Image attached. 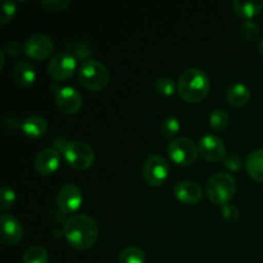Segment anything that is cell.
I'll return each mask as SVG.
<instances>
[{"instance_id":"1","label":"cell","mask_w":263,"mask_h":263,"mask_svg":"<svg viewBox=\"0 0 263 263\" xmlns=\"http://www.w3.org/2000/svg\"><path fill=\"white\" fill-rule=\"evenodd\" d=\"M63 235L69 246L77 251H89L99 236L97 221L89 215H73L64 222Z\"/></svg>"},{"instance_id":"2","label":"cell","mask_w":263,"mask_h":263,"mask_svg":"<svg viewBox=\"0 0 263 263\" xmlns=\"http://www.w3.org/2000/svg\"><path fill=\"white\" fill-rule=\"evenodd\" d=\"M208 92L210 79L204 71L189 68L182 72L177 81V94L182 100L190 104H198L207 98Z\"/></svg>"},{"instance_id":"3","label":"cell","mask_w":263,"mask_h":263,"mask_svg":"<svg viewBox=\"0 0 263 263\" xmlns=\"http://www.w3.org/2000/svg\"><path fill=\"white\" fill-rule=\"evenodd\" d=\"M79 82L90 91H102L109 84V72L107 67L97 59L82 62L79 68Z\"/></svg>"},{"instance_id":"4","label":"cell","mask_w":263,"mask_h":263,"mask_svg":"<svg viewBox=\"0 0 263 263\" xmlns=\"http://www.w3.org/2000/svg\"><path fill=\"white\" fill-rule=\"evenodd\" d=\"M236 180L231 175L225 174V172H218V174L212 175L208 179L207 185H205V193L207 197L213 204L216 205H225L230 203L234 195L236 193Z\"/></svg>"},{"instance_id":"5","label":"cell","mask_w":263,"mask_h":263,"mask_svg":"<svg viewBox=\"0 0 263 263\" xmlns=\"http://www.w3.org/2000/svg\"><path fill=\"white\" fill-rule=\"evenodd\" d=\"M63 157L66 163L77 171H85L94 164V149L85 141L73 140L63 146Z\"/></svg>"},{"instance_id":"6","label":"cell","mask_w":263,"mask_h":263,"mask_svg":"<svg viewBox=\"0 0 263 263\" xmlns=\"http://www.w3.org/2000/svg\"><path fill=\"white\" fill-rule=\"evenodd\" d=\"M167 154L180 167H189L198 158V146L189 138H176L167 146Z\"/></svg>"},{"instance_id":"7","label":"cell","mask_w":263,"mask_h":263,"mask_svg":"<svg viewBox=\"0 0 263 263\" xmlns=\"http://www.w3.org/2000/svg\"><path fill=\"white\" fill-rule=\"evenodd\" d=\"M168 163L162 156L152 154L144 161L143 177L151 186H162L168 179Z\"/></svg>"},{"instance_id":"8","label":"cell","mask_w":263,"mask_h":263,"mask_svg":"<svg viewBox=\"0 0 263 263\" xmlns=\"http://www.w3.org/2000/svg\"><path fill=\"white\" fill-rule=\"evenodd\" d=\"M77 68V59L68 51H61L48 64V73L54 81L63 82L71 79Z\"/></svg>"},{"instance_id":"9","label":"cell","mask_w":263,"mask_h":263,"mask_svg":"<svg viewBox=\"0 0 263 263\" xmlns=\"http://www.w3.org/2000/svg\"><path fill=\"white\" fill-rule=\"evenodd\" d=\"M25 54L33 61H44L49 58L54 50V43L48 35L35 33L26 40Z\"/></svg>"},{"instance_id":"10","label":"cell","mask_w":263,"mask_h":263,"mask_svg":"<svg viewBox=\"0 0 263 263\" xmlns=\"http://www.w3.org/2000/svg\"><path fill=\"white\" fill-rule=\"evenodd\" d=\"M198 152L207 162H218L226 157V145L221 138L213 134L202 136L198 143Z\"/></svg>"},{"instance_id":"11","label":"cell","mask_w":263,"mask_h":263,"mask_svg":"<svg viewBox=\"0 0 263 263\" xmlns=\"http://www.w3.org/2000/svg\"><path fill=\"white\" fill-rule=\"evenodd\" d=\"M55 103L64 115H76L82 108V95L71 86H64L57 91Z\"/></svg>"},{"instance_id":"12","label":"cell","mask_w":263,"mask_h":263,"mask_svg":"<svg viewBox=\"0 0 263 263\" xmlns=\"http://www.w3.org/2000/svg\"><path fill=\"white\" fill-rule=\"evenodd\" d=\"M57 204L64 213H73L81 207L82 192L77 185L66 184L59 189Z\"/></svg>"},{"instance_id":"13","label":"cell","mask_w":263,"mask_h":263,"mask_svg":"<svg viewBox=\"0 0 263 263\" xmlns=\"http://www.w3.org/2000/svg\"><path fill=\"white\" fill-rule=\"evenodd\" d=\"M0 222H2L0 240H2L3 244H5V246H15V244L22 240L23 228L18 218H15L12 215H8V213H3L2 217H0Z\"/></svg>"},{"instance_id":"14","label":"cell","mask_w":263,"mask_h":263,"mask_svg":"<svg viewBox=\"0 0 263 263\" xmlns=\"http://www.w3.org/2000/svg\"><path fill=\"white\" fill-rule=\"evenodd\" d=\"M61 163V153L55 148L41 151L35 159V168L41 176H51L55 174Z\"/></svg>"},{"instance_id":"15","label":"cell","mask_w":263,"mask_h":263,"mask_svg":"<svg viewBox=\"0 0 263 263\" xmlns=\"http://www.w3.org/2000/svg\"><path fill=\"white\" fill-rule=\"evenodd\" d=\"M203 187L195 181H181L175 186L174 195L180 203L184 204H197L203 198Z\"/></svg>"},{"instance_id":"16","label":"cell","mask_w":263,"mask_h":263,"mask_svg":"<svg viewBox=\"0 0 263 263\" xmlns=\"http://www.w3.org/2000/svg\"><path fill=\"white\" fill-rule=\"evenodd\" d=\"M12 77L17 86L27 89L32 86L35 82L36 71L30 62L18 61L12 69Z\"/></svg>"},{"instance_id":"17","label":"cell","mask_w":263,"mask_h":263,"mask_svg":"<svg viewBox=\"0 0 263 263\" xmlns=\"http://www.w3.org/2000/svg\"><path fill=\"white\" fill-rule=\"evenodd\" d=\"M23 134L31 139H40L48 133V122L41 116H28L21 123Z\"/></svg>"},{"instance_id":"18","label":"cell","mask_w":263,"mask_h":263,"mask_svg":"<svg viewBox=\"0 0 263 263\" xmlns=\"http://www.w3.org/2000/svg\"><path fill=\"white\" fill-rule=\"evenodd\" d=\"M226 100L234 108L246 107L251 100V90L241 82H236L229 87L226 92Z\"/></svg>"},{"instance_id":"19","label":"cell","mask_w":263,"mask_h":263,"mask_svg":"<svg viewBox=\"0 0 263 263\" xmlns=\"http://www.w3.org/2000/svg\"><path fill=\"white\" fill-rule=\"evenodd\" d=\"M263 9L262 0H253V2H240L234 0L233 10L236 15L246 21H252L256 15H258Z\"/></svg>"},{"instance_id":"20","label":"cell","mask_w":263,"mask_h":263,"mask_svg":"<svg viewBox=\"0 0 263 263\" xmlns=\"http://www.w3.org/2000/svg\"><path fill=\"white\" fill-rule=\"evenodd\" d=\"M247 172L253 180L263 182V149L252 152L247 158Z\"/></svg>"},{"instance_id":"21","label":"cell","mask_w":263,"mask_h":263,"mask_svg":"<svg viewBox=\"0 0 263 263\" xmlns=\"http://www.w3.org/2000/svg\"><path fill=\"white\" fill-rule=\"evenodd\" d=\"M230 125V116L225 109H216L210 115V126L216 133H222Z\"/></svg>"},{"instance_id":"22","label":"cell","mask_w":263,"mask_h":263,"mask_svg":"<svg viewBox=\"0 0 263 263\" xmlns=\"http://www.w3.org/2000/svg\"><path fill=\"white\" fill-rule=\"evenodd\" d=\"M117 263H145V253L139 247H127L120 253Z\"/></svg>"},{"instance_id":"23","label":"cell","mask_w":263,"mask_h":263,"mask_svg":"<svg viewBox=\"0 0 263 263\" xmlns=\"http://www.w3.org/2000/svg\"><path fill=\"white\" fill-rule=\"evenodd\" d=\"M22 263H49V254L43 247H31L23 254Z\"/></svg>"},{"instance_id":"24","label":"cell","mask_w":263,"mask_h":263,"mask_svg":"<svg viewBox=\"0 0 263 263\" xmlns=\"http://www.w3.org/2000/svg\"><path fill=\"white\" fill-rule=\"evenodd\" d=\"M66 51L71 53L76 59H90L91 55L92 48L85 41H79V43H68L66 44Z\"/></svg>"},{"instance_id":"25","label":"cell","mask_w":263,"mask_h":263,"mask_svg":"<svg viewBox=\"0 0 263 263\" xmlns=\"http://www.w3.org/2000/svg\"><path fill=\"white\" fill-rule=\"evenodd\" d=\"M154 90L161 97H172L177 90V85L170 77H159L154 84Z\"/></svg>"},{"instance_id":"26","label":"cell","mask_w":263,"mask_h":263,"mask_svg":"<svg viewBox=\"0 0 263 263\" xmlns=\"http://www.w3.org/2000/svg\"><path fill=\"white\" fill-rule=\"evenodd\" d=\"M259 33H261V27H259V25L256 21H246V22H243V25L240 26V35L244 40H256L259 36Z\"/></svg>"},{"instance_id":"27","label":"cell","mask_w":263,"mask_h":263,"mask_svg":"<svg viewBox=\"0 0 263 263\" xmlns=\"http://www.w3.org/2000/svg\"><path fill=\"white\" fill-rule=\"evenodd\" d=\"M181 130L180 121L175 117H168L162 123V135L164 139H172Z\"/></svg>"},{"instance_id":"28","label":"cell","mask_w":263,"mask_h":263,"mask_svg":"<svg viewBox=\"0 0 263 263\" xmlns=\"http://www.w3.org/2000/svg\"><path fill=\"white\" fill-rule=\"evenodd\" d=\"M17 12V5L12 0H4L2 3V17H0V25H7L12 22Z\"/></svg>"},{"instance_id":"29","label":"cell","mask_w":263,"mask_h":263,"mask_svg":"<svg viewBox=\"0 0 263 263\" xmlns=\"http://www.w3.org/2000/svg\"><path fill=\"white\" fill-rule=\"evenodd\" d=\"M15 199H17V197H15L14 190L8 186L2 187V192H0V208H2V211L12 208L14 205Z\"/></svg>"},{"instance_id":"30","label":"cell","mask_w":263,"mask_h":263,"mask_svg":"<svg viewBox=\"0 0 263 263\" xmlns=\"http://www.w3.org/2000/svg\"><path fill=\"white\" fill-rule=\"evenodd\" d=\"M41 7L48 12H63L71 5L69 0H41Z\"/></svg>"},{"instance_id":"31","label":"cell","mask_w":263,"mask_h":263,"mask_svg":"<svg viewBox=\"0 0 263 263\" xmlns=\"http://www.w3.org/2000/svg\"><path fill=\"white\" fill-rule=\"evenodd\" d=\"M221 216H222V218L226 222H235L239 218L238 207H236L235 204H231V203L222 205V207H221Z\"/></svg>"},{"instance_id":"32","label":"cell","mask_w":263,"mask_h":263,"mask_svg":"<svg viewBox=\"0 0 263 263\" xmlns=\"http://www.w3.org/2000/svg\"><path fill=\"white\" fill-rule=\"evenodd\" d=\"M223 166H225V168H228L229 171H239V170L243 167V161H241V158L239 157V154H235V153H231V154H228V156L223 158Z\"/></svg>"},{"instance_id":"33","label":"cell","mask_w":263,"mask_h":263,"mask_svg":"<svg viewBox=\"0 0 263 263\" xmlns=\"http://www.w3.org/2000/svg\"><path fill=\"white\" fill-rule=\"evenodd\" d=\"M5 51H7L8 55L10 57H18L20 55L22 51H25V49L22 48V45H21L18 41H10L9 44L7 45V49H5Z\"/></svg>"},{"instance_id":"34","label":"cell","mask_w":263,"mask_h":263,"mask_svg":"<svg viewBox=\"0 0 263 263\" xmlns=\"http://www.w3.org/2000/svg\"><path fill=\"white\" fill-rule=\"evenodd\" d=\"M5 63V58H4V51H0V68L3 69Z\"/></svg>"},{"instance_id":"35","label":"cell","mask_w":263,"mask_h":263,"mask_svg":"<svg viewBox=\"0 0 263 263\" xmlns=\"http://www.w3.org/2000/svg\"><path fill=\"white\" fill-rule=\"evenodd\" d=\"M258 50H259V53L263 55V39L258 43Z\"/></svg>"}]
</instances>
